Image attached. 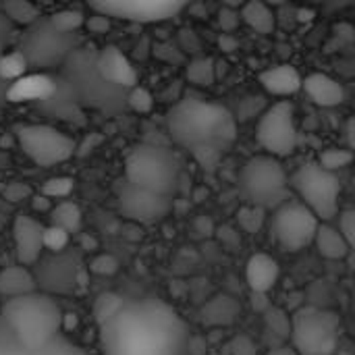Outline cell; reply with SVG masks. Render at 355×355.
I'll list each match as a JSON object with an SVG mask.
<instances>
[{"label":"cell","instance_id":"1","mask_svg":"<svg viewBox=\"0 0 355 355\" xmlns=\"http://www.w3.org/2000/svg\"><path fill=\"white\" fill-rule=\"evenodd\" d=\"M100 347L102 355H193V337L166 302L135 300L100 324Z\"/></svg>","mask_w":355,"mask_h":355},{"label":"cell","instance_id":"2","mask_svg":"<svg viewBox=\"0 0 355 355\" xmlns=\"http://www.w3.org/2000/svg\"><path fill=\"white\" fill-rule=\"evenodd\" d=\"M166 127L175 144L191 150L204 168H212L235 139L237 119L220 104L187 98L171 108Z\"/></svg>","mask_w":355,"mask_h":355},{"label":"cell","instance_id":"3","mask_svg":"<svg viewBox=\"0 0 355 355\" xmlns=\"http://www.w3.org/2000/svg\"><path fill=\"white\" fill-rule=\"evenodd\" d=\"M2 320L19 337V341L31 349L44 347L60 335L62 312L52 295L33 291L21 297L6 300L0 308Z\"/></svg>","mask_w":355,"mask_h":355},{"label":"cell","instance_id":"4","mask_svg":"<svg viewBox=\"0 0 355 355\" xmlns=\"http://www.w3.org/2000/svg\"><path fill=\"white\" fill-rule=\"evenodd\" d=\"M125 181L173 198L179 189L181 164L171 150L154 144H139L125 156Z\"/></svg>","mask_w":355,"mask_h":355},{"label":"cell","instance_id":"5","mask_svg":"<svg viewBox=\"0 0 355 355\" xmlns=\"http://www.w3.org/2000/svg\"><path fill=\"white\" fill-rule=\"evenodd\" d=\"M239 185L248 204L266 210L279 208L291 193V179L281 164V158L270 154L252 156L239 173Z\"/></svg>","mask_w":355,"mask_h":355},{"label":"cell","instance_id":"6","mask_svg":"<svg viewBox=\"0 0 355 355\" xmlns=\"http://www.w3.org/2000/svg\"><path fill=\"white\" fill-rule=\"evenodd\" d=\"M291 189L297 193L300 202H304L320 223H329L339 214V198L341 183L333 171H327L318 164V160L304 162L291 175Z\"/></svg>","mask_w":355,"mask_h":355},{"label":"cell","instance_id":"7","mask_svg":"<svg viewBox=\"0 0 355 355\" xmlns=\"http://www.w3.org/2000/svg\"><path fill=\"white\" fill-rule=\"evenodd\" d=\"M341 320L337 314L304 308L291 318V341L300 355H335L339 347Z\"/></svg>","mask_w":355,"mask_h":355},{"label":"cell","instance_id":"8","mask_svg":"<svg viewBox=\"0 0 355 355\" xmlns=\"http://www.w3.org/2000/svg\"><path fill=\"white\" fill-rule=\"evenodd\" d=\"M37 289L48 295H73L87 285V270L79 258V250L50 252L33 264Z\"/></svg>","mask_w":355,"mask_h":355},{"label":"cell","instance_id":"9","mask_svg":"<svg viewBox=\"0 0 355 355\" xmlns=\"http://www.w3.org/2000/svg\"><path fill=\"white\" fill-rule=\"evenodd\" d=\"M256 139L260 148L277 158L291 156L297 150V125L295 106L289 100H279L268 104V108L258 119Z\"/></svg>","mask_w":355,"mask_h":355},{"label":"cell","instance_id":"10","mask_svg":"<svg viewBox=\"0 0 355 355\" xmlns=\"http://www.w3.org/2000/svg\"><path fill=\"white\" fill-rule=\"evenodd\" d=\"M320 218L300 200H287L272 214V235L281 250L302 252L314 243Z\"/></svg>","mask_w":355,"mask_h":355},{"label":"cell","instance_id":"11","mask_svg":"<svg viewBox=\"0 0 355 355\" xmlns=\"http://www.w3.org/2000/svg\"><path fill=\"white\" fill-rule=\"evenodd\" d=\"M15 137L23 154L37 166H54L75 154V141L50 125H21Z\"/></svg>","mask_w":355,"mask_h":355},{"label":"cell","instance_id":"12","mask_svg":"<svg viewBox=\"0 0 355 355\" xmlns=\"http://www.w3.org/2000/svg\"><path fill=\"white\" fill-rule=\"evenodd\" d=\"M96 12L133 21V23H160L179 15L191 0H85Z\"/></svg>","mask_w":355,"mask_h":355},{"label":"cell","instance_id":"13","mask_svg":"<svg viewBox=\"0 0 355 355\" xmlns=\"http://www.w3.org/2000/svg\"><path fill=\"white\" fill-rule=\"evenodd\" d=\"M119 208H121V214L131 223L154 225L168 216L173 208V200L168 196L123 181L119 189Z\"/></svg>","mask_w":355,"mask_h":355},{"label":"cell","instance_id":"14","mask_svg":"<svg viewBox=\"0 0 355 355\" xmlns=\"http://www.w3.org/2000/svg\"><path fill=\"white\" fill-rule=\"evenodd\" d=\"M44 225L31 216H17L12 223V239H15V254L19 264L33 266L44 252Z\"/></svg>","mask_w":355,"mask_h":355},{"label":"cell","instance_id":"15","mask_svg":"<svg viewBox=\"0 0 355 355\" xmlns=\"http://www.w3.org/2000/svg\"><path fill=\"white\" fill-rule=\"evenodd\" d=\"M0 355H89L83 347L75 345L67 337L58 335L44 347L31 349L19 341V337L8 329V324L0 316Z\"/></svg>","mask_w":355,"mask_h":355},{"label":"cell","instance_id":"16","mask_svg":"<svg viewBox=\"0 0 355 355\" xmlns=\"http://www.w3.org/2000/svg\"><path fill=\"white\" fill-rule=\"evenodd\" d=\"M98 73L102 75L104 81L121 85V87H135L137 85V71L133 69L131 60L116 48V46H106L98 58H96Z\"/></svg>","mask_w":355,"mask_h":355},{"label":"cell","instance_id":"17","mask_svg":"<svg viewBox=\"0 0 355 355\" xmlns=\"http://www.w3.org/2000/svg\"><path fill=\"white\" fill-rule=\"evenodd\" d=\"M306 96L322 108H335L345 102V87L327 73H310L302 81Z\"/></svg>","mask_w":355,"mask_h":355},{"label":"cell","instance_id":"18","mask_svg":"<svg viewBox=\"0 0 355 355\" xmlns=\"http://www.w3.org/2000/svg\"><path fill=\"white\" fill-rule=\"evenodd\" d=\"M258 79H260V85L264 87L266 94L279 96V98L293 96L295 92L302 89V81H304L300 71L293 64H289V62L275 64V67L262 71Z\"/></svg>","mask_w":355,"mask_h":355},{"label":"cell","instance_id":"19","mask_svg":"<svg viewBox=\"0 0 355 355\" xmlns=\"http://www.w3.org/2000/svg\"><path fill=\"white\" fill-rule=\"evenodd\" d=\"M281 268L277 260L264 252L254 254L245 264V281L256 295H266L279 281Z\"/></svg>","mask_w":355,"mask_h":355},{"label":"cell","instance_id":"20","mask_svg":"<svg viewBox=\"0 0 355 355\" xmlns=\"http://www.w3.org/2000/svg\"><path fill=\"white\" fill-rule=\"evenodd\" d=\"M54 79L48 75H23L15 81H10L6 89V98L10 102H31V100H44L50 98L54 92Z\"/></svg>","mask_w":355,"mask_h":355},{"label":"cell","instance_id":"21","mask_svg":"<svg viewBox=\"0 0 355 355\" xmlns=\"http://www.w3.org/2000/svg\"><path fill=\"white\" fill-rule=\"evenodd\" d=\"M40 291L33 270H29L27 266L19 264V266H6L0 270V295L6 300L12 297H21L27 293Z\"/></svg>","mask_w":355,"mask_h":355},{"label":"cell","instance_id":"22","mask_svg":"<svg viewBox=\"0 0 355 355\" xmlns=\"http://www.w3.org/2000/svg\"><path fill=\"white\" fill-rule=\"evenodd\" d=\"M241 21L254 29L256 33L268 35L277 27V17H275V6H270L264 0H248L241 8Z\"/></svg>","mask_w":355,"mask_h":355},{"label":"cell","instance_id":"23","mask_svg":"<svg viewBox=\"0 0 355 355\" xmlns=\"http://www.w3.org/2000/svg\"><path fill=\"white\" fill-rule=\"evenodd\" d=\"M314 245H316L318 254L327 260H343L352 252L347 241L343 239L341 231L329 223H320L316 237H314Z\"/></svg>","mask_w":355,"mask_h":355},{"label":"cell","instance_id":"24","mask_svg":"<svg viewBox=\"0 0 355 355\" xmlns=\"http://www.w3.org/2000/svg\"><path fill=\"white\" fill-rule=\"evenodd\" d=\"M239 308L231 297H214L212 302H208L202 310V318L204 322H208L210 327H227L235 320Z\"/></svg>","mask_w":355,"mask_h":355},{"label":"cell","instance_id":"25","mask_svg":"<svg viewBox=\"0 0 355 355\" xmlns=\"http://www.w3.org/2000/svg\"><path fill=\"white\" fill-rule=\"evenodd\" d=\"M185 77L189 83L198 87H212L216 81V60L210 56H198L189 60L185 69Z\"/></svg>","mask_w":355,"mask_h":355},{"label":"cell","instance_id":"26","mask_svg":"<svg viewBox=\"0 0 355 355\" xmlns=\"http://www.w3.org/2000/svg\"><path fill=\"white\" fill-rule=\"evenodd\" d=\"M50 218L52 225L62 227L64 231H69L71 235H77L81 231V210L75 202H60L50 210Z\"/></svg>","mask_w":355,"mask_h":355},{"label":"cell","instance_id":"27","mask_svg":"<svg viewBox=\"0 0 355 355\" xmlns=\"http://www.w3.org/2000/svg\"><path fill=\"white\" fill-rule=\"evenodd\" d=\"M125 304L127 302L121 295H116V293H102V295H98L94 306H92V316H94L96 324L100 327V324L108 322Z\"/></svg>","mask_w":355,"mask_h":355},{"label":"cell","instance_id":"28","mask_svg":"<svg viewBox=\"0 0 355 355\" xmlns=\"http://www.w3.org/2000/svg\"><path fill=\"white\" fill-rule=\"evenodd\" d=\"M266 223V208L256 206V204H245L243 208L237 210V225L241 231L254 235L258 233Z\"/></svg>","mask_w":355,"mask_h":355},{"label":"cell","instance_id":"29","mask_svg":"<svg viewBox=\"0 0 355 355\" xmlns=\"http://www.w3.org/2000/svg\"><path fill=\"white\" fill-rule=\"evenodd\" d=\"M354 156L355 154L349 150V148H337V146H333V148H327V150H322V152H320V156H318V164H320V166H324L327 171L337 173V171H341V168L349 166V164L354 162Z\"/></svg>","mask_w":355,"mask_h":355},{"label":"cell","instance_id":"30","mask_svg":"<svg viewBox=\"0 0 355 355\" xmlns=\"http://www.w3.org/2000/svg\"><path fill=\"white\" fill-rule=\"evenodd\" d=\"M27 71V58L21 52H8L0 58V77L6 81H15L23 77Z\"/></svg>","mask_w":355,"mask_h":355},{"label":"cell","instance_id":"31","mask_svg":"<svg viewBox=\"0 0 355 355\" xmlns=\"http://www.w3.org/2000/svg\"><path fill=\"white\" fill-rule=\"evenodd\" d=\"M266 98L264 96H256V94H250V96H245V98H241L239 100V108H237V114H235V119L239 121V123H245V121H250V119H260L262 116V112L268 108V104L264 102Z\"/></svg>","mask_w":355,"mask_h":355},{"label":"cell","instance_id":"32","mask_svg":"<svg viewBox=\"0 0 355 355\" xmlns=\"http://www.w3.org/2000/svg\"><path fill=\"white\" fill-rule=\"evenodd\" d=\"M83 23H85L83 15L77 12V10H60V12L52 15V21H50V25H52V29L56 33H73Z\"/></svg>","mask_w":355,"mask_h":355},{"label":"cell","instance_id":"33","mask_svg":"<svg viewBox=\"0 0 355 355\" xmlns=\"http://www.w3.org/2000/svg\"><path fill=\"white\" fill-rule=\"evenodd\" d=\"M69 239H71V233L64 231L62 227L50 225L44 229V250L48 252H64L69 248Z\"/></svg>","mask_w":355,"mask_h":355},{"label":"cell","instance_id":"34","mask_svg":"<svg viewBox=\"0 0 355 355\" xmlns=\"http://www.w3.org/2000/svg\"><path fill=\"white\" fill-rule=\"evenodd\" d=\"M127 104H129L131 110H135V112H139V114H146V112H150V110L154 108V96H152L146 87L135 85V87L129 89Z\"/></svg>","mask_w":355,"mask_h":355},{"label":"cell","instance_id":"35","mask_svg":"<svg viewBox=\"0 0 355 355\" xmlns=\"http://www.w3.org/2000/svg\"><path fill=\"white\" fill-rule=\"evenodd\" d=\"M75 187V181L71 177H52L42 185V193L50 200L54 198H67Z\"/></svg>","mask_w":355,"mask_h":355},{"label":"cell","instance_id":"36","mask_svg":"<svg viewBox=\"0 0 355 355\" xmlns=\"http://www.w3.org/2000/svg\"><path fill=\"white\" fill-rule=\"evenodd\" d=\"M266 324L275 335H279L283 339L291 337V318H287V314L283 310H277V308L268 310L266 312Z\"/></svg>","mask_w":355,"mask_h":355},{"label":"cell","instance_id":"37","mask_svg":"<svg viewBox=\"0 0 355 355\" xmlns=\"http://www.w3.org/2000/svg\"><path fill=\"white\" fill-rule=\"evenodd\" d=\"M337 218H339L337 229L341 231V235H343V239L347 241L349 250H354L355 252V210L354 208L341 210V212L337 214Z\"/></svg>","mask_w":355,"mask_h":355},{"label":"cell","instance_id":"38","mask_svg":"<svg viewBox=\"0 0 355 355\" xmlns=\"http://www.w3.org/2000/svg\"><path fill=\"white\" fill-rule=\"evenodd\" d=\"M216 23H218V27H220L223 33H233L235 27L241 23V10L239 8H231V6H223L218 10Z\"/></svg>","mask_w":355,"mask_h":355},{"label":"cell","instance_id":"39","mask_svg":"<svg viewBox=\"0 0 355 355\" xmlns=\"http://www.w3.org/2000/svg\"><path fill=\"white\" fill-rule=\"evenodd\" d=\"M89 270L100 277H112L119 270V262L110 254H100L89 262Z\"/></svg>","mask_w":355,"mask_h":355},{"label":"cell","instance_id":"40","mask_svg":"<svg viewBox=\"0 0 355 355\" xmlns=\"http://www.w3.org/2000/svg\"><path fill=\"white\" fill-rule=\"evenodd\" d=\"M8 15L21 23H29L35 19V8L27 0H8Z\"/></svg>","mask_w":355,"mask_h":355},{"label":"cell","instance_id":"41","mask_svg":"<svg viewBox=\"0 0 355 355\" xmlns=\"http://www.w3.org/2000/svg\"><path fill=\"white\" fill-rule=\"evenodd\" d=\"M229 354L231 355H258V347H256V343H254V341H252L248 335H237V337L231 341Z\"/></svg>","mask_w":355,"mask_h":355},{"label":"cell","instance_id":"42","mask_svg":"<svg viewBox=\"0 0 355 355\" xmlns=\"http://www.w3.org/2000/svg\"><path fill=\"white\" fill-rule=\"evenodd\" d=\"M2 196L8 200V202H23L31 196V189L25 185V183H10L2 189Z\"/></svg>","mask_w":355,"mask_h":355},{"label":"cell","instance_id":"43","mask_svg":"<svg viewBox=\"0 0 355 355\" xmlns=\"http://www.w3.org/2000/svg\"><path fill=\"white\" fill-rule=\"evenodd\" d=\"M110 17H106V15H100V12H96L85 25H87V29L89 31H98V33H106L108 31V27H110V21H108Z\"/></svg>","mask_w":355,"mask_h":355},{"label":"cell","instance_id":"44","mask_svg":"<svg viewBox=\"0 0 355 355\" xmlns=\"http://www.w3.org/2000/svg\"><path fill=\"white\" fill-rule=\"evenodd\" d=\"M345 139H347V148L355 154V114L349 116L345 123Z\"/></svg>","mask_w":355,"mask_h":355},{"label":"cell","instance_id":"45","mask_svg":"<svg viewBox=\"0 0 355 355\" xmlns=\"http://www.w3.org/2000/svg\"><path fill=\"white\" fill-rule=\"evenodd\" d=\"M77 235H79V233H77ZM79 245H81V250H85V252H94V250L98 248V241H96L92 235L81 233V235H79Z\"/></svg>","mask_w":355,"mask_h":355},{"label":"cell","instance_id":"46","mask_svg":"<svg viewBox=\"0 0 355 355\" xmlns=\"http://www.w3.org/2000/svg\"><path fill=\"white\" fill-rule=\"evenodd\" d=\"M220 48L225 50V52H233L235 48H237V40L233 37V33H223V37H220Z\"/></svg>","mask_w":355,"mask_h":355},{"label":"cell","instance_id":"47","mask_svg":"<svg viewBox=\"0 0 355 355\" xmlns=\"http://www.w3.org/2000/svg\"><path fill=\"white\" fill-rule=\"evenodd\" d=\"M33 208H35L37 212H48V210H52L50 198H46L44 193H42V196H37V198H33Z\"/></svg>","mask_w":355,"mask_h":355},{"label":"cell","instance_id":"48","mask_svg":"<svg viewBox=\"0 0 355 355\" xmlns=\"http://www.w3.org/2000/svg\"><path fill=\"white\" fill-rule=\"evenodd\" d=\"M268 355H300L295 352V347H287V345H279L275 349H270Z\"/></svg>","mask_w":355,"mask_h":355},{"label":"cell","instance_id":"49","mask_svg":"<svg viewBox=\"0 0 355 355\" xmlns=\"http://www.w3.org/2000/svg\"><path fill=\"white\" fill-rule=\"evenodd\" d=\"M248 0H220L223 6H231V8H241Z\"/></svg>","mask_w":355,"mask_h":355},{"label":"cell","instance_id":"50","mask_svg":"<svg viewBox=\"0 0 355 355\" xmlns=\"http://www.w3.org/2000/svg\"><path fill=\"white\" fill-rule=\"evenodd\" d=\"M264 2H268L270 6H281V4H285V2H289V0H264Z\"/></svg>","mask_w":355,"mask_h":355},{"label":"cell","instance_id":"51","mask_svg":"<svg viewBox=\"0 0 355 355\" xmlns=\"http://www.w3.org/2000/svg\"><path fill=\"white\" fill-rule=\"evenodd\" d=\"M0 231H2V220H0Z\"/></svg>","mask_w":355,"mask_h":355},{"label":"cell","instance_id":"52","mask_svg":"<svg viewBox=\"0 0 355 355\" xmlns=\"http://www.w3.org/2000/svg\"><path fill=\"white\" fill-rule=\"evenodd\" d=\"M0 189H2V183H0Z\"/></svg>","mask_w":355,"mask_h":355}]
</instances>
